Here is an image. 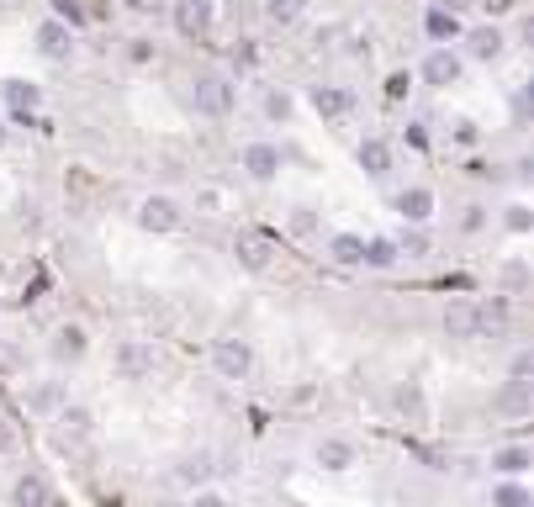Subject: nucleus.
<instances>
[{"mask_svg": "<svg viewBox=\"0 0 534 507\" xmlns=\"http://www.w3.org/2000/svg\"><path fill=\"white\" fill-rule=\"evenodd\" d=\"M180 222H186V206L175 196H143L138 201V228L143 233H180Z\"/></svg>", "mask_w": 534, "mask_h": 507, "instance_id": "3", "label": "nucleus"}, {"mask_svg": "<svg viewBox=\"0 0 534 507\" xmlns=\"http://www.w3.org/2000/svg\"><path fill=\"white\" fill-rule=\"evenodd\" d=\"M212 370L223 375V381H244V375L254 370V349L249 338H212Z\"/></svg>", "mask_w": 534, "mask_h": 507, "instance_id": "2", "label": "nucleus"}, {"mask_svg": "<svg viewBox=\"0 0 534 507\" xmlns=\"http://www.w3.org/2000/svg\"><path fill=\"white\" fill-rule=\"evenodd\" d=\"M312 460H318L323 471H349V465H355V444H349V439H318Z\"/></svg>", "mask_w": 534, "mask_h": 507, "instance_id": "15", "label": "nucleus"}, {"mask_svg": "<svg viewBox=\"0 0 534 507\" xmlns=\"http://www.w3.org/2000/svg\"><path fill=\"white\" fill-rule=\"evenodd\" d=\"M302 11H307V0H265V16H270L275 27H291Z\"/></svg>", "mask_w": 534, "mask_h": 507, "instance_id": "28", "label": "nucleus"}, {"mask_svg": "<svg viewBox=\"0 0 534 507\" xmlns=\"http://www.w3.org/2000/svg\"><path fill=\"white\" fill-rule=\"evenodd\" d=\"M460 228H466V233H476V228H482V206H466V217H460Z\"/></svg>", "mask_w": 534, "mask_h": 507, "instance_id": "40", "label": "nucleus"}, {"mask_svg": "<svg viewBox=\"0 0 534 507\" xmlns=\"http://www.w3.org/2000/svg\"><path fill=\"white\" fill-rule=\"evenodd\" d=\"M460 69H466V59H460L455 48H434L429 59H423V80H429L434 90H450L460 80Z\"/></svg>", "mask_w": 534, "mask_h": 507, "instance_id": "8", "label": "nucleus"}, {"mask_svg": "<svg viewBox=\"0 0 534 507\" xmlns=\"http://www.w3.org/2000/svg\"><path fill=\"white\" fill-rule=\"evenodd\" d=\"M355 159H360V169H365V175H371V180L392 175V143H386V138H365Z\"/></svg>", "mask_w": 534, "mask_h": 507, "instance_id": "14", "label": "nucleus"}, {"mask_svg": "<svg viewBox=\"0 0 534 507\" xmlns=\"http://www.w3.org/2000/svg\"><path fill=\"white\" fill-rule=\"evenodd\" d=\"M492 465H497L508 481H519V476L529 471V449H524V444H508V449H497V455H492Z\"/></svg>", "mask_w": 534, "mask_h": 507, "instance_id": "23", "label": "nucleus"}, {"mask_svg": "<svg viewBox=\"0 0 534 507\" xmlns=\"http://www.w3.org/2000/svg\"><path fill=\"white\" fill-rule=\"evenodd\" d=\"M497 407H503L508 412V418H524V412H529V386H503V391H497Z\"/></svg>", "mask_w": 534, "mask_h": 507, "instance_id": "27", "label": "nucleus"}, {"mask_svg": "<svg viewBox=\"0 0 534 507\" xmlns=\"http://www.w3.org/2000/svg\"><path fill=\"white\" fill-rule=\"evenodd\" d=\"M408 85H413V74H408V69H397L392 80H386V96H392V101H402V96H408Z\"/></svg>", "mask_w": 534, "mask_h": 507, "instance_id": "36", "label": "nucleus"}, {"mask_svg": "<svg viewBox=\"0 0 534 507\" xmlns=\"http://www.w3.org/2000/svg\"><path fill=\"white\" fill-rule=\"evenodd\" d=\"M11 497H16V507H53V497H48V481H43V476H22Z\"/></svg>", "mask_w": 534, "mask_h": 507, "instance_id": "22", "label": "nucleus"}, {"mask_svg": "<svg viewBox=\"0 0 534 507\" xmlns=\"http://www.w3.org/2000/svg\"><path fill=\"white\" fill-rule=\"evenodd\" d=\"M476 0H439V11H450V16H460V11H471Z\"/></svg>", "mask_w": 534, "mask_h": 507, "instance_id": "41", "label": "nucleus"}, {"mask_svg": "<svg viewBox=\"0 0 534 507\" xmlns=\"http://www.w3.org/2000/svg\"><path fill=\"white\" fill-rule=\"evenodd\" d=\"M233 101H238V90H233L228 74L212 69V74H196L191 80V106L201 111V117H228Z\"/></svg>", "mask_w": 534, "mask_h": 507, "instance_id": "1", "label": "nucleus"}, {"mask_svg": "<svg viewBox=\"0 0 534 507\" xmlns=\"http://www.w3.org/2000/svg\"><path fill=\"white\" fill-rule=\"evenodd\" d=\"M112 365H117L122 381H149V375H154V349L143 344V338H122L117 354H112Z\"/></svg>", "mask_w": 534, "mask_h": 507, "instance_id": "5", "label": "nucleus"}, {"mask_svg": "<svg viewBox=\"0 0 534 507\" xmlns=\"http://www.w3.org/2000/svg\"><path fill=\"white\" fill-rule=\"evenodd\" d=\"M38 85H27V80H6V106H11V117H38Z\"/></svg>", "mask_w": 534, "mask_h": 507, "instance_id": "18", "label": "nucleus"}, {"mask_svg": "<svg viewBox=\"0 0 534 507\" xmlns=\"http://www.w3.org/2000/svg\"><path fill=\"white\" fill-rule=\"evenodd\" d=\"M85 349H90V338H85V328H80V323H64L59 333H53V344H48V354H53L59 365L85 360Z\"/></svg>", "mask_w": 534, "mask_h": 507, "instance_id": "11", "label": "nucleus"}, {"mask_svg": "<svg viewBox=\"0 0 534 507\" xmlns=\"http://www.w3.org/2000/svg\"><path fill=\"white\" fill-rule=\"evenodd\" d=\"M0 148H6V127H0Z\"/></svg>", "mask_w": 534, "mask_h": 507, "instance_id": "42", "label": "nucleus"}, {"mask_svg": "<svg viewBox=\"0 0 534 507\" xmlns=\"http://www.w3.org/2000/svg\"><path fill=\"white\" fill-rule=\"evenodd\" d=\"M244 175L270 185L275 175H281V148H275V143H249L244 148Z\"/></svg>", "mask_w": 534, "mask_h": 507, "instance_id": "9", "label": "nucleus"}, {"mask_svg": "<svg viewBox=\"0 0 534 507\" xmlns=\"http://www.w3.org/2000/svg\"><path fill=\"white\" fill-rule=\"evenodd\" d=\"M423 32H429L434 37V43H450V37H460V16H450V11H429V16H423Z\"/></svg>", "mask_w": 534, "mask_h": 507, "instance_id": "24", "label": "nucleus"}, {"mask_svg": "<svg viewBox=\"0 0 534 507\" xmlns=\"http://www.w3.org/2000/svg\"><path fill=\"white\" fill-rule=\"evenodd\" d=\"M233 259H238L249 275H265V270H270V243H265L260 233H238V238H233Z\"/></svg>", "mask_w": 534, "mask_h": 507, "instance_id": "10", "label": "nucleus"}, {"mask_svg": "<svg viewBox=\"0 0 534 507\" xmlns=\"http://www.w3.org/2000/svg\"><path fill=\"white\" fill-rule=\"evenodd\" d=\"M360 254H365V238H355V233H334V238H328V259H334V265L360 270Z\"/></svg>", "mask_w": 534, "mask_h": 507, "instance_id": "19", "label": "nucleus"}, {"mask_svg": "<svg viewBox=\"0 0 534 507\" xmlns=\"http://www.w3.org/2000/svg\"><path fill=\"white\" fill-rule=\"evenodd\" d=\"M38 53H43L48 64H69V59H75V32H69L64 16L38 22Z\"/></svg>", "mask_w": 534, "mask_h": 507, "instance_id": "4", "label": "nucleus"}, {"mask_svg": "<svg viewBox=\"0 0 534 507\" xmlns=\"http://www.w3.org/2000/svg\"><path fill=\"white\" fill-rule=\"evenodd\" d=\"M503 280H508L513 291H524V286H529V265H524V259H508V265H503Z\"/></svg>", "mask_w": 534, "mask_h": 507, "instance_id": "35", "label": "nucleus"}, {"mask_svg": "<svg viewBox=\"0 0 534 507\" xmlns=\"http://www.w3.org/2000/svg\"><path fill=\"white\" fill-rule=\"evenodd\" d=\"M291 233L312 238V233H318V212H312V206H297V212H291Z\"/></svg>", "mask_w": 534, "mask_h": 507, "instance_id": "32", "label": "nucleus"}, {"mask_svg": "<svg viewBox=\"0 0 534 507\" xmlns=\"http://www.w3.org/2000/svg\"><path fill=\"white\" fill-rule=\"evenodd\" d=\"M191 507H228V497H217V492H196Z\"/></svg>", "mask_w": 534, "mask_h": 507, "instance_id": "39", "label": "nucleus"}, {"mask_svg": "<svg viewBox=\"0 0 534 507\" xmlns=\"http://www.w3.org/2000/svg\"><path fill=\"white\" fill-rule=\"evenodd\" d=\"M445 333L460 338V344L482 338V317H476V302H450V307H445Z\"/></svg>", "mask_w": 534, "mask_h": 507, "instance_id": "12", "label": "nucleus"}, {"mask_svg": "<svg viewBox=\"0 0 534 507\" xmlns=\"http://www.w3.org/2000/svg\"><path fill=\"white\" fill-rule=\"evenodd\" d=\"M27 407H32V412H59V407H64V386H59V381H43V386L27 397Z\"/></svg>", "mask_w": 534, "mask_h": 507, "instance_id": "26", "label": "nucleus"}, {"mask_svg": "<svg viewBox=\"0 0 534 507\" xmlns=\"http://www.w3.org/2000/svg\"><path fill=\"white\" fill-rule=\"evenodd\" d=\"M476 317H482V338L508 328V302H476Z\"/></svg>", "mask_w": 534, "mask_h": 507, "instance_id": "25", "label": "nucleus"}, {"mask_svg": "<svg viewBox=\"0 0 534 507\" xmlns=\"http://www.w3.org/2000/svg\"><path fill=\"white\" fill-rule=\"evenodd\" d=\"M492 507H534V497H529L524 481H503V486H497V497H492Z\"/></svg>", "mask_w": 534, "mask_h": 507, "instance_id": "29", "label": "nucleus"}, {"mask_svg": "<svg viewBox=\"0 0 534 507\" xmlns=\"http://www.w3.org/2000/svg\"><path fill=\"white\" fill-rule=\"evenodd\" d=\"M397 212H402V222L423 228V222L434 217V191H429V185H408V191L397 196Z\"/></svg>", "mask_w": 534, "mask_h": 507, "instance_id": "13", "label": "nucleus"}, {"mask_svg": "<svg viewBox=\"0 0 534 507\" xmlns=\"http://www.w3.org/2000/svg\"><path fill=\"white\" fill-rule=\"evenodd\" d=\"M503 222H508V233H529V228H534V217H529V206H524V201H519V206H508V217H503Z\"/></svg>", "mask_w": 534, "mask_h": 507, "instance_id": "34", "label": "nucleus"}, {"mask_svg": "<svg viewBox=\"0 0 534 507\" xmlns=\"http://www.w3.org/2000/svg\"><path fill=\"white\" fill-rule=\"evenodd\" d=\"M212 471H217V465H212V455H207V449H196V455H180V465H175V481L201 486V481H207Z\"/></svg>", "mask_w": 534, "mask_h": 507, "instance_id": "20", "label": "nucleus"}, {"mask_svg": "<svg viewBox=\"0 0 534 507\" xmlns=\"http://www.w3.org/2000/svg\"><path fill=\"white\" fill-rule=\"evenodd\" d=\"M265 117L270 122H286L291 117V96H286V90H270V96H265Z\"/></svg>", "mask_w": 534, "mask_h": 507, "instance_id": "33", "label": "nucleus"}, {"mask_svg": "<svg viewBox=\"0 0 534 507\" xmlns=\"http://www.w3.org/2000/svg\"><path fill=\"white\" fill-rule=\"evenodd\" d=\"M397 243V254H408V259H418V254H429V238H423V228H408L402 238H392Z\"/></svg>", "mask_w": 534, "mask_h": 507, "instance_id": "30", "label": "nucleus"}, {"mask_svg": "<svg viewBox=\"0 0 534 507\" xmlns=\"http://www.w3.org/2000/svg\"><path fill=\"white\" fill-rule=\"evenodd\" d=\"M397 259H402V254H397V243H392V238H365V254H360V265H365V270H392Z\"/></svg>", "mask_w": 534, "mask_h": 507, "instance_id": "21", "label": "nucleus"}, {"mask_svg": "<svg viewBox=\"0 0 534 507\" xmlns=\"http://www.w3.org/2000/svg\"><path fill=\"white\" fill-rule=\"evenodd\" d=\"M529 375H534V354L519 349V354H513V365H508V381L513 386H529Z\"/></svg>", "mask_w": 534, "mask_h": 507, "instance_id": "31", "label": "nucleus"}, {"mask_svg": "<svg viewBox=\"0 0 534 507\" xmlns=\"http://www.w3.org/2000/svg\"><path fill=\"white\" fill-rule=\"evenodd\" d=\"M53 423H59V444L64 449H85L90 439H96V418H90V412L85 407H59V412H53Z\"/></svg>", "mask_w": 534, "mask_h": 507, "instance_id": "6", "label": "nucleus"}, {"mask_svg": "<svg viewBox=\"0 0 534 507\" xmlns=\"http://www.w3.org/2000/svg\"><path fill=\"white\" fill-rule=\"evenodd\" d=\"M16 444H22V434H16V428H11L6 418H0V455H11Z\"/></svg>", "mask_w": 534, "mask_h": 507, "instance_id": "37", "label": "nucleus"}, {"mask_svg": "<svg viewBox=\"0 0 534 507\" xmlns=\"http://www.w3.org/2000/svg\"><path fill=\"white\" fill-rule=\"evenodd\" d=\"M312 111H318L323 122H339L344 111H349V96L339 85H312Z\"/></svg>", "mask_w": 534, "mask_h": 507, "instance_id": "17", "label": "nucleus"}, {"mask_svg": "<svg viewBox=\"0 0 534 507\" xmlns=\"http://www.w3.org/2000/svg\"><path fill=\"white\" fill-rule=\"evenodd\" d=\"M175 32L201 43L212 32V0H175Z\"/></svg>", "mask_w": 534, "mask_h": 507, "instance_id": "7", "label": "nucleus"}, {"mask_svg": "<svg viewBox=\"0 0 534 507\" xmlns=\"http://www.w3.org/2000/svg\"><path fill=\"white\" fill-rule=\"evenodd\" d=\"M466 53H471V59H482V64L503 59V32H497V27H471L466 32Z\"/></svg>", "mask_w": 534, "mask_h": 507, "instance_id": "16", "label": "nucleus"}, {"mask_svg": "<svg viewBox=\"0 0 534 507\" xmlns=\"http://www.w3.org/2000/svg\"><path fill=\"white\" fill-rule=\"evenodd\" d=\"M122 6H127V11H138V16H149V11H164L170 0H122Z\"/></svg>", "mask_w": 534, "mask_h": 507, "instance_id": "38", "label": "nucleus"}]
</instances>
